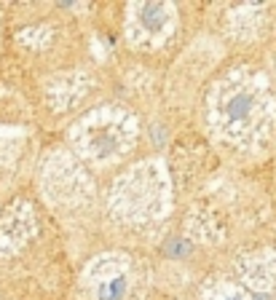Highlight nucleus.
Masks as SVG:
<instances>
[{"mask_svg":"<svg viewBox=\"0 0 276 300\" xmlns=\"http://www.w3.org/2000/svg\"><path fill=\"white\" fill-rule=\"evenodd\" d=\"M126 292V279L121 273H115V276H107V279H102L97 284V297L100 300H121Z\"/></svg>","mask_w":276,"mask_h":300,"instance_id":"1","label":"nucleus"},{"mask_svg":"<svg viewBox=\"0 0 276 300\" xmlns=\"http://www.w3.org/2000/svg\"><path fill=\"white\" fill-rule=\"evenodd\" d=\"M249 110H252V97H247V94H236V97L225 105V113L233 124L244 121V118L249 115Z\"/></svg>","mask_w":276,"mask_h":300,"instance_id":"2","label":"nucleus"}]
</instances>
